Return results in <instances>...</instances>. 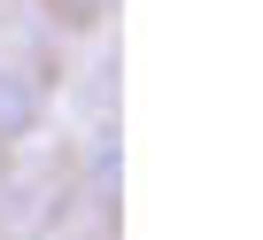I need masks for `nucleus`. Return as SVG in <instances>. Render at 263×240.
Listing matches in <instances>:
<instances>
[{
    "label": "nucleus",
    "mask_w": 263,
    "mask_h": 240,
    "mask_svg": "<svg viewBox=\"0 0 263 240\" xmlns=\"http://www.w3.org/2000/svg\"><path fill=\"white\" fill-rule=\"evenodd\" d=\"M47 124V85L24 62H0V147H24Z\"/></svg>",
    "instance_id": "f257e3e1"
},
{
    "label": "nucleus",
    "mask_w": 263,
    "mask_h": 240,
    "mask_svg": "<svg viewBox=\"0 0 263 240\" xmlns=\"http://www.w3.org/2000/svg\"><path fill=\"white\" fill-rule=\"evenodd\" d=\"M108 8H116V0H47V16H54V24H70V31H93Z\"/></svg>",
    "instance_id": "f03ea898"
}]
</instances>
